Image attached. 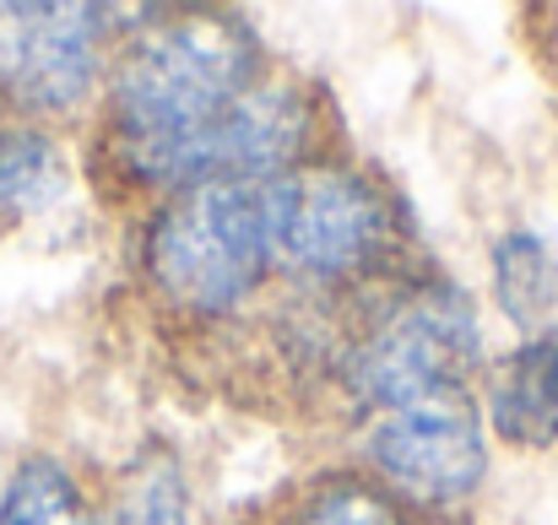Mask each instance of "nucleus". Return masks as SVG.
Returning <instances> with one entry per match:
<instances>
[{
    "label": "nucleus",
    "mask_w": 558,
    "mask_h": 525,
    "mask_svg": "<svg viewBox=\"0 0 558 525\" xmlns=\"http://www.w3.org/2000/svg\"><path fill=\"white\" fill-rule=\"evenodd\" d=\"M260 82V44L239 16L163 11L125 33L109 65L114 158L142 179Z\"/></svg>",
    "instance_id": "1"
},
{
    "label": "nucleus",
    "mask_w": 558,
    "mask_h": 525,
    "mask_svg": "<svg viewBox=\"0 0 558 525\" xmlns=\"http://www.w3.org/2000/svg\"><path fill=\"white\" fill-rule=\"evenodd\" d=\"M271 184V179H266ZM255 179H217L174 190L147 228V282L163 304L195 320L233 315L271 271V190Z\"/></svg>",
    "instance_id": "2"
},
{
    "label": "nucleus",
    "mask_w": 558,
    "mask_h": 525,
    "mask_svg": "<svg viewBox=\"0 0 558 525\" xmlns=\"http://www.w3.org/2000/svg\"><path fill=\"white\" fill-rule=\"evenodd\" d=\"M477 352H483V337H477V315L466 293H456L450 282H434L396 298L353 342L342 379L359 395V406H369L379 417L417 401L466 395Z\"/></svg>",
    "instance_id": "3"
},
{
    "label": "nucleus",
    "mask_w": 558,
    "mask_h": 525,
    "mask_svg": "<svg viewBox=\"0 0 558 525\" xmlns=\"http://www.w3.org/2000/svg\"><path fill=\"white\" fill-rule=\"evenodd\" d=\"M277 266L310 282H353L390 249V200L374 179L337 163H299L271 179Z\"/></svg>",
    "instance_id": "4"
},
{
    "label": "nucleus",
    "mask_w": 558,
    "mask_h": 525,
    "mask_svg": "<svg viewBox=\"0 0 558 525\" xmlns=\"http://www.w3.org/2000/svg\"><path fill=\"white\" fill-rule=\"evenodd\" d=\"M364 455L396 504L461 510L488 477V434L472 390L369 417Z\"/></svg>",
    "instance_id": "5"
},
{
    "label": "nucleus",
    "mask_w": 558,
    "mask_h": 525,
    "mask_svg": "<svg viewBox=\"0 0 558 525\" xmlns=\"http://www.w3.org/2000/svg\"><path fill=\"white\" fill-rule=\"evenodd\" d=\"M109 5H0V103L16 114H65L104 76Z\"/></svg>",
    "instance_id": "6"
},
{
    "label": "nucleus",
    "mask_w": 558,
    "mask_h": 525,
    "mask_svg": "<svg viewBox=\"0 0 558 525\" xmlns=\"http://www.w3.org/2000/svg\"><path fill=\"white\" fill-rule=\"evenodd\" d=\"M488 423L515 450L558 444V337H526L488 374Z\"/></svg>",
    "instance_id": "7"
},
{
    "label": "nucleus",
    "mask_w": 558,
    "mask_h": 525,
    "mask_svg": "<svg viewBox=\"0 0 558 525\" xmlns=\"http://www.w3.org/2000/svg\"><path fill=\"white\" fill-rule=\"evenodd\" d=\"M65 195V152L38 125L0 131V228L54 206Z\"/></svg>",
    "instance_id": "8"
},
{
    "label": "nucleus",
    "mask_w": 558,
    "mask_h": 525,
    "mask_svg": "<svg viewBox=\"0 0 558 525\" xmlns=\"http://www.w3.org/2000/svg\"><path fill=\"white\" fill-rule=\"evenodd\" d=\"M494 288L526 337H554L548 320L558 309V260L537 233H505L494 244Z\"/></svg>",
    "instance_id": "9"
},
{
    "label": "nucleus",
    "mask_w": 558,
    "mask_h": 525,
    "mask_svg": "<svg viewBox=\"0 0 558 525\" xmlns=\"http://www.w3.org/2000/svg\"><path fill=\"white\" fill-rule=\"evenodd\" d=\"M0 525H104V515L65 461L27 455L0 493Z\"/></svg>",
    "instance_id": "10"
},
{
    "label": "nucleus",
    "mask_w": 558,
    "mask_h": 525,
    "mask_svg": "<svg viewBox=\"0 0 558 525\" xmlns=\"http://www.w3.org/2000/svg\"><path fill=\"white\" fill-rule=\"evenodd\" d=\"M277 525H412L407 504H396L379 483L364 477H326L304 488Z\"/></svg>",
    "instance_id": "11"
},
{
    "label": "nucleus",
    "mask_w": 558,
    "mask_h": 525,
    "mask_svg": "<svg viewBox=\"0 0 558 525\" xmlns=\"http://www.w3.org/2000/svg\"><path fill=\"white\" fill-rule=\"evenodd\" d=\"M109 525H190L185 477H180V466H174L169 450H153V455H142L125 472Z\"/></svg>",
    "instance_id": "12"
}]
</instances>
